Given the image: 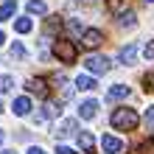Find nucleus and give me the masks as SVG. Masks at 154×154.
<instances>
[{"mask_svg": "<svg viewBox=\"0 0 154 154\" xmlns=\"http://www.w3.org/2000/svg\"><path fill=\"white\" fill-rule=\"evenodd\" d=\"M11 109H14V115H17V118H25V115L31 112V98H28V95H20V98H14Z\"/></svg>", "mask_w": 154, "mask_h": 154, "instance_id": "obj_6", "label": "nucleus"}, {"mask_svg": "<svg viewBox=\"0 0 154 154\" xmlns=\"http://www.w3.org/2000/svg\"><path fill=\"white\" fill-rule=\"evenodd\" d=\"M118 23H121L123 28H134V25H137V17H134V11H132V8H126V11L118 17Z\"/></svg>", "mask_w": 154, "mask_h": 154, "instance_id": "obj_12", "label": "nucleus"}, {"mask_svg": "<svg viewBox=\"0 0 154 154\" xmlns=\"http://www.w3.org/2000/svg\"><path fill=\"white\" fill-rule=\"evenodd\" d=\"M56 154H76V151H73V149H67V146H59Z\"/></svg>", "mask_w": 154, "mask_h": 154, "instance_id": "obj_25", "label": "nucleus"}, {"mask_svg": "<svg viewBox=\"0 0 154 154\" xmlns=\"http://www.w3.org/2000/svg\"><path fill=\"white\" fill-rule=\"evenodd\" d=\"M53 53H56V59L65 62V65H73V62L79 59L76 42H70V39H56L53 42Z\"/></svg>", "mask_w": 154, "mask_h": 154, "instance_id": "obj_2", "label": "nucleus"}, {"mask_svg": "<svg viewBox=\"0 0 154 154\" xmlns=\"http://www.w3.org/2000/svg\"><path fill=\"white\" fill-rule=\"evenodd\" d=\"M129 154H143V149H132V151H129Z\"/></svg>", "mask_w": 154, "mask_h": 154, "instance_id": "obj_27", "label": "nucleus"}, {"mask_svg": "<svg viewBox=\"0 0 154 154\" xmlns=\"http://www.w3.org/2000/svg\"><path fill=\"white\" fill-rule=\"evenodd\" d=\"M8 53H11V59H25V48H23L20 42H14V45H11V51H8Z\"/></svg>", "mask_w": 154, "mask_h": 154, "instance_id": "obj_18", "label": "nucleus"}, {"mask_svg": "<svg viewBox=\"0 0 154 154\" xmlns=\"http://www.w3.org/2000/svg\"><path fill=\"white\" fill-rule=\"evenodd\" d=\"M25 90H28L31 95H37V98H45L48 95V81L45 79H28L25 81Z\"/></svg>", "mask_w": 154, "mask_h": 154, "instance_id": "obj_5", "label": "nucleus"}, {"mask_svg": "<svg viewBox=\"0 0 154 154\" xmlns=\"http://www.w3.org/2000/svg\"><path fill=\"white\" fill-rule=\"evenodd\" d=\"M31 28H34L31 17H20V20H14V31H17V34H28Z\"/></svg>", "mask_w": 154, "mask_h": 154, "instance_id": "obj_14", "label": "nucleus"}, {"mask_svg": "<svg viewBox=\"0 0 154 154\" xmlns=\"http://www.w3.org/2000/svg\"><path fill=\"white\" fill-rule=\"evenodd\" d=\"M17 11V0H6L3 6H0V20H8V17H14Z\"/></svg>", "mask_w": 154, "mask_h": 154, "instance_id": "obj_13", "label": "nucleus"}, {"mask_svg": "<svg viewBox=\"0 0 154 154\" xmlns=\"http://www.w3.org/2000/svg\"><path fill=\"white\" fill-rule=\"evenodd\" d=\"M73 129H76V121H65V123L59 126V134H70Z\"/></svg>", "mask_w": 154, "mask_h": 154, "instance_id": "obj_20", "label": "nucleus"}, {"mask_svg": "<svg viewBox=\"0 0 154 154\" xmlns=\"http://www.w3.org/2000/svg\"><path fill=\"white\" fill-rule=\"evenodd\" d=\"M67 28H70V34H73V37H84V28H81V23L70 20V23H67Z\"/></svg>", "mask_w": 154, "mask_h": 154, "instance_id": "obj_19", "label": "nucleus"}, {"mask_svg": "<svg viewBox=\"0 0 154 154\" xmlns=\"http://www.w3.org/2000/svg\"><path fill=\"white\" fill-rule=\"evenodd\" d=\"M0 143H3V129H0Z\"/></svg>", "mask_w": 154, "mask_h": 154, "instance_id": "obj_29", "label": "nucleus"}, {"mask_svg": "<svg viewBox=\"0 0 154 154\" xmlns=\"http://www.w3.org/2000/svg\"><path fill=\"white\" fill-rule=\"evenodd\" d=\"M101 149H104V154H118L123 149V143L118 137H112V134H104V137H101Z\"/></svg>", "mask_w": 154, "mask_h": 154, "instance_id": "obj_7", "label": "nucleus"}, {"mask_svg": "<svg viewBox=\"0 0 154 154\" xmlns=\"http://www.w3.org/2000/svg\"><path fill=\"white\" fill-rule=\"evenodd\" d=\"M137 123H140V118L132 106H121V109L112 112V126L118 132H132V129H137Z\"/></svg>", "mask_w": 154, "mask_h": 154, "instance_id": "obj_1", "label": "nucleus"}, {"mask_svg": "<svg viewBox=\"0 0 154 154\" xmlns=\"http://www.w3.org/2000/svg\"><path fill=\"white\" fill-rule=\"evenodd\" d=\"M11 84H14V79H11V76H0V93H6Z\"/></svg>", "mask_w": 154, "mask_h": 154, "instance_id": "obj_21", "label": "nucleus"}, {"mask_svg": "<svg viewBox=\"0 0 154 154\" xmlns=\"http://www.w3.org/2000/svg\"><path fill=\"white\" fill-rule=\"evenodd\" d=\"M76 87L79 90H95V79L93 76H79L76 79Z\"/></svg>", "mask_w": 154, "mask_h": 154, "instance_id": "obj_15", "label": "nucleus"}, {"mask_svg": "<svg viewBox=\"0 0 154 154\" xmlns=\"http://www.w3.org/2000/svg\"><path fill=\"white\" fill-rule=\"evenodd\" d=\"M62 28V17H48V23H45V31L48 34H56Z\"/></svg>", "mask_w": 154, "mask_h": 154, "instance_id": "obj_17", "label": "nucleus"}, {"mask_svg": "<svg viewBox=\"0 0 154 154\" xmlns=\"http://www.w3.org/2000/svg\"><path fill=\"white\" fill-rule=\"evenodd\" d=\"M143 56H146L149 62L154 59V42H146V48H143Z\"/></svg>", "mask_w": 154, "mask_h": 154, "instance_id": "obj_23", "label": "nucleus"}, {"mask_svg": "<svg viewBox=\"0 0 154 154\" xmlns=\"http://www.w3.org/2000/svg\"><path fill=\"white\" fill-rule=\"evenodd\" d=\"M101 42H104V34L98 31V28H87V31H84V37H81V45H84L87 51H95Z\"/></svg>", "mask_w": 154, "mask_h": 154, "instance_id": "obj_4", "label": "nucleus"}, {"mask_svg": "<svg viewBox=\"0 0 154 154\" xmlns=\"http://www.w3.org/2000/svg\"><path fill=\"white\" fill-rule=\"evenodd\" d=\"M79 149L84 151V154H93V149H95V137L90 132H79Z\"/></svg>", "mask_w": 154, "mask_h": 154, "instance_id": "obj_10", "label": "nucleus"}, {"mask_svg": "<svg viewBox=\"0 0 154 154\" xmlns=\"http://www.w3.org/2000/svg\"><path fill=\"white\" fill-rule=\"evenodd\" d=\"M129 93H132V90L126 87V84H112V87H109V93H106V95H109L112 101H121V98H129Z\"/></svg>", "mask_w": 154, "mask_h": 154, "instance_id": "obj_11", "label": "nucleus"}, {"mask_svg": "<svg viewBox=\"0 0 154 154\" xmlns=\"http://www.w3.org/2000/svg\"><path fill=\"white\" fill-rule=\"evenodd\" d=\"M45 11H48V6L42 0H28V14H45Z\"/></svg>", "mask_w": 154, "mask_h": 154, "instance_id": "obj_16", "label": "nucleus"}, {"mask_svg": "<svg viewBox=\"0 0 154 154\" xmlns=\"http://www.w3.org/2000/svg\"><path fill=\"white\" fill-rule=\"evenodd\" d=\"M106 8H109V11H121V8H123V0H106Z\"/></svg>", "mask_w": 154, "mask_h": 154, "instance_id": "obj_22", "label": "nucleus"}, {"mask_svg": "<svg viewBox=\"0 0 154 154\" xmlns=\"http://www.w3.org/2000/svg\"><path fill=\"white\" fill-rule=\"evenodd\" d=\"M3 154H17V151H3Z\"/></svg>", "mask_w": 154, "mask_h": 154, "instance_id": "obj_30", "label": "nucleus"}, {"mask_svg": "<svg viewBox=\"0 0 154 154\" xmlns=\"http://www.w3.org/2000/svg\"><path fill=\"white\" fill-rule=\"evenodd\" d=\"M146 126H149V129H154V106H149V109H146Z\"/></svg>", "mask_w": 154, "mask_h": 154, "instance_id": "obj_24", "label": "nucleus"}, {"mask_svg": "<svg viewBox=\"0 0 154 154\" xmlns=\"http://www.w3.org/2000/svg\"><path fill=\"white\" fill-rule=\"evenodd\" d=\"M118 59H121L123 65H134V59H137V48H134V45L129 42L126 48H121V51H118Z\"/></svg>", "mask_w": 154, "mask_h": 154, "instance_id": "obj_9", "label": "nucleus"}, {"mask_svg": "<svg viewBox=\"0 0 154 154\" xmlns=\"http://www.w3.org/2000/svg\"><path fill=\"white\" fill-rule=\"evenodd\" d=\"M84 67L93 76H104L106 70H109V59H106V56H87L84 59Z\"/></svg>", "mask_w": 154, "mask_h": 154, "instance_id": "obj_3", "label": "nucleus"}, {"mask_svg": "<svg viewBox=\"0 0 154 154\" xmlns=\"http://www.w3.org/2000/svg\"><path fill=\"white\" fill-rule=\"evenodd\" d=\"M95 112H98V101H93V98H90V101H84V104L79 106L81 121H93V118H95Z\"/></svg>", "mask_w": 154, "mask_h": 154, "instance_id": "obj_8", "label": "nucleus"}, {"mask_svg": "<svg viewBox=\"0 0 154 154\" xmlns=\"http://www.w3.org/2000/svg\"><path fill=\"white\" fill-rule=\"evenodd\" d=\"M28 154H45V149H39V146H34V149H31Z\"/></svg>", "mask_w": 154, "mask_h": 154, "instance_id": "obj_26", "label": "nucleus"}, {"mask_svg": "<svg viewBox=\"0 0 154 154\" xmlns=\"http://www.w3.org/2000/svg\"><path fill=\"white\" fill-rule=\"evenodd\" d=\"M143 3H154V0H143Z\"/></svg>", "mask_w": 154, "mask_h": 154, "instance_id": "obj_31", "label": "nucleus"}, {"mask_svg": "<svg viewBox=\"0 0 154 154\" xmlns=\"http://www.w3.org/2000/svg\"><path fill=\"white\" fill-rule=\"evenodd\" d=\"M3 39H6V37H3V31H0V45H3Z\"/></svg>", "mask_w": 154, "mask_h": 154, "instance_id": "obj_28", "label": "nucleus"}]
</instances>
